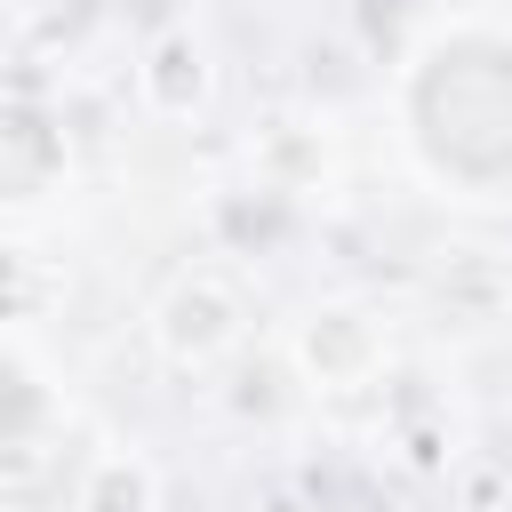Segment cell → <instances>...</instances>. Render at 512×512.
I'll use <instances>...</instances> for the list:
<instances>
[{
  "instance_id": "cell-1",
  "label": "cell",
  "mask_w": 512,
  "mask_h": 512,
  "mask_svg": "<svg viewBox=\"0 0 512 512\" xmlns=\"http://www.w3.org/2000/svg\"><path fill=\"white\" fill-rule=\"evenodd\" d=\"M152 336H160V352H168V360L200 368V360H216V352L240 336V296H232L224 280L192 272V280H176V288L160 296V320H152Z\"/></svg>"
},
{
  "instance_id": "cell-2",
  "label": "cell",
  "mask_w": 512,
  "mask_h": 512,
  "mask_svg": "<svg viewBox=\"0 0 512 512\" xmlns=\"http://www.w3.org/2000/svg\"><path fill=\"white\" fill-rule=\"evenodd\" d=\"M368 352H376V336L360 328V312H312V328H304V360H312V376H352V368H368Z\"/></svg>"
},
{
  "instance_id": "cell-3",
  "label": "cell",
  "mask_w": 512,
  "mask_h": 512,
  "mask_svg": "<svg viewBox=\"0 0 512 512\" xmlns=\"http://www.w3.org/2000/svg\"><path fill=\"white\" fill-rule=\"evenodd\" d=\"M80 512H152V472L136 456H104L80 488Z\"/></svg>"
},
{
  "instance_id": "cell-4",
  "label": "cell",
  "mask_w": 512,
  "mask_h": 512,
  "mask_svg": "<svg viewBox=\"0 0 512 512\" xmlns=\"http://www.w3.org/2000/svg\"><path fill=\"white\" fill-rule=\"evenodd\" d=\"M184 64H200V48H192L184 32H168V40L152 48V64H144V88H152L168 112H184V88H176V72H184Z\"/></svg>"
}]
</instances>
